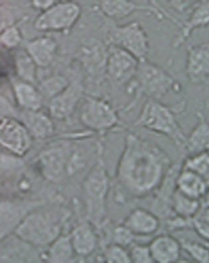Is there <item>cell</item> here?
Returning <instances> with one entry per match:
<instances>
[{
  "label": "cell",
  "mask_w": 209,
  "mask_h": 263,
  "mask_svg": "<svg viewBox=\"0 0 209 263\" xmlns=\"http://www.w3.org/2000/svg\"><path fill=\"white\" fill-rule=\"evenodd\" d=\"M172 165L167 153L156 143L128 133L116 172L122 197L128 200L154 193Z\"/></svg>",
  "instance_id": "1"
},
{
  "label": "cell",
  "mask_w": 209,
  "mask_h": 263,
  "mask_svg": "<svg viewBox=\"0 0 209 263\" xmlns=\"http://www.w3.org/2000/svg\"><path fill=\"white\" fill-rule=\"evenodd\" d=\"M177 86L175 79L160 66L147 59L140 60L135 77L125 87L128 95L133 96L125 110L130 111L142 98L159 100Z\"/></svg>",
  "instance_id": "2"
},
{
  "label": "cell",
  "mask_w": 209,
  "mask_h": 263,
  "mask_svg": "<svg viewBox=\"0 0 209 263\" xmlns=\"http://www.w3.org/2000/svg\"><path fill=\"white\" fill-rule=\"evenodd\" d=\"M184 107V103L178 108H174L159 100H147L133 126L166 136L181 152H184L187 136L176 118V114L182 111Z\"/></svg>",
  "instance_id": "3"
},
{
  "label": "cell",
  "mask_w": 209,
  "mask_h": 263,
  "mask_svg": "<svg viewBox=\"0 0 209 263\" xmlns=\"http://www.w3.org/2000/svg\"><path fill=\"white\" fill-rule=\"evenodd\" d=\"M107 42L111 46L130 53L138 61L147 59L149 51V37L138 21L112 27L108 33Z\"/></svg>",
  "instance_id": "4"
},
{
  "label": "cell",
  "mask_w": 209,
  "mask_h": 263,
  "mask_svg": "<svg viewBox=\"0 0 209 263\" xmlns=\"http://www.w3.org/2000/svg\"><path fill=\"white\" fill-rule=\"evenodd\" d=\"M109 190V177L100 162L91 169L84 182L88 217L94 223L100 222L104 217Z\"/></svg>",
  "instance_id": "5"
},
{
  "label": "cell",
  "mask_w": 209,
  "mask_h": 263,
  "mask_svg": "<svg viewBox=\"0 0 209 263\" xmlns=\"http://www.w3.org/2000/svg\"><path fill=\"white\" fill-rule=\"evenodd\" d=\"M81 15V8L77 2H55L36 18L34 27L39 31H66L76 24Z\"/></svg>",
  "instance_id": "6"
},
{
  "label": "cell",
  "mask_w": 209,
  "mask_h": 263,
  "mask_svg": "<svg viewBox=\"0 0 209 263\" xmlns=\"http://www.w3.org/2000/svg\"><path fill=\"white\" fill-rule=\"evenodd\" d=\"M80 120L84 126L96 132L114 128L120 119L113 107L106 100L86 96L80 110Z\"/></svg>",
  "instance_id": "7"
},
{
  "label": "cell",
  "mask_w": 209,
  "mask_h": 263,
  "mask_svg": "<svg viewBox=\"0 0 209 263\" xmlns=\"http://www.w3.org/2000/svg\"><path fill=\"white\" fill-rule=\"evenodd\" d=\"M64 219V215L49 213L35 214L22 225L21 234L35 243H48L59 236Z\"/></svg>",
  "instance_id": "8"
},
{
  "label": "cell",
  "mask_w": 209,
  "mask_h": 263,
  "mask_svg": "<svg viewBox=\"0 0 209 263\" xmlns=\"http://www.w3.org/2000/svg\"><path fill=\"white\" fill-rule=\"evenodd\" d=\"M138 63L139 61L130 53L111 46L105 64V72L115 85L126 87L135 77Z\"/></svg>",
  "instance_id": "9"
},
{
  "label": "cell",
  "mask_w": 209,
  "mask_h": 263,
  "mask_svg": "<svg viewBox=\"0 0 209 263\" xmlns=\"http://www.w3.org/2000/svg\"><path fill=\"white\" fill-rule=\"evenodd\" d=\"M185 74L194 85L207 84L209 75V46L204 42L187 48Z\"/></svg>",
  "instance_id": "10"
},
{
  "label": "cell",
  "mask_w": 209,
  "mask_h": 263,
  "mask_svg": "<svg viewBox=\"0 0 209 263\" xmlns=\"http://www.w3.org/2000/svg\"><path fill=\"white\" fill-rule=\"evenodd\" d=\"M83 96L84 88L81 82L77 81L70 82L62 93L51 99L49 106L51 115L58 119L69 118Z\"/></svg>",
  "instance_id": "11"
},
{
  "label": "cell",
  "mask_w": 209,
  "mask_h": 263,
  "mask_svg": "<svg viewBox=\"0 0 209 263\" xmlns=\"http://www.w3.org/2000/svg\"><path fill=\"white\" fill-rule=\"evenodd\" d=\"M208 1L194 2L188 15L179 27V33L173 41V48H177L182 46L191 36L195 29L206 27L208 25Z\"/></svg>",
  "instance_id": "12"
},
{
  "label": "cell",
  "mask_w": 209,
  "mask_h": 263,
  "mask_svg": "<svg viewBox=\"0 0 209 263\" xmlns=\"http://www.w3.org/2000/svg\"><path fill=\"white\" fill-rule=\"evenodd\" d=\"M123 224L135 236H148L156 233L161 220L151 211L138 208L128 214Z\"/></svg>",
  "instance_id": "13"
},
{
  "label": "cell",
  "mask_w": 209,
  "mask_h": 263,
  "mask_svg": "<svg viewBox=\"0 0 209 263\" xmlns=\"http://www.w3.org/2000/svg\"><path fill=\"white\" fill-rule=\"evenodd\" d=\"M154 262L172 263L179 261L182 253L180 241L169 234L157 236L149 244Z\"/></svg>",
  "instance_id": "14"
},
{
  "label": "cell",
  "mask_w": 209,
  "mask_h": 263,
  "mask_svg": "<svg viewBox=\"0 0 209 263\" xmlns=\"http://www.w3.org/2000/svg\"><path fill=\"white\" fill-rule=\"evenodd\" d=\"M176 187L189 198L201 201L208 196V181L192 171L180 168L176 179Z\"/></svg>",
  "instance_id": "15"
},
{
  "label": "cell",
  "mask_w": 209,
  "mask_h": 263,
  "mask_svg": "<svg viewBox=\"0 0 209 263\" xmlns=\"http://www.w3.org/2000/svg\"><path fill=\"white\" fill-rule=\"evenodd\" d=\"M149 5H143L135 2L115 0V1H103L100 3L102 11L108 17L123 18L138 11H149L161 20L158 9L149 2Z\"/></svg>",
  "instance_id": "16"
},
{
  "label": "cell",
  "mask_w": 209,
  "mask_h": 263,
  "mask_svg": "<svg viewBox=\"0 0 209 263\" xmlns=\"http://www.w3.org/2000/svg\"><path fill=\"white\" fill-rule=\"evenodd\" d=\"M28 54L35 64L48 67L53 62L57 52V44L52 37H40L28 44Z\"/></svg>",
  "instance_id": "17"
},
{
  "label": "cell",
  "mask_w": 209,
  "mask_h": 263,
  "mask_svg": "<svg viewBox=\"0 0 209 263\" xmlns=\"http://www.w3.org/2000/svg\"><path fill=\"white\" fill-rule=\"evenodd\" d=\"M198 123L187 138L185 150L188 156L208 151L209 127L207 120L201 112H197Z\"/></svg>",
  "instance_id": "18"
},
{
  "label": "cell",
  "mask_w": 209,
  "mask_h": 263,
  "mask_svg": "<svg viewBox=\"0 0 209 263\" xmlns=\"http://www.w3.org/2000/svg\"><path fill=\"white\" fill-rule=\"evenodd\" d=\"M70 239L75 254L83 257L90 255L94 251L97 243L94 232L88 224L77 227L72 231Z\"/></svg>",
  "instance_id": "19"
},
{
  "label": "cell",
  "mask_w": 209,
  "mask_h": 263,
  "mask_svg": "<svg viewBox=\"0 0 209 263\" xmlns=\"http://www.w3.org/2000/svg\"><path fill=\"white\" fill-rule=\"evenodd\" d=\"M201 201L189 198L176 187L171 199V209L174 214L187 220H192L200 208Z\"/></svg>",
  "instance_id": "20"
},
{
  "label": "cell",
  "mask_w": 209,
  "mask_h": 263,
  "mask_svg": "<svg viewBox=\"0 0 209 263\" xmlns=\"http://www.w3.org/2000/svg\"><path fill=\"white\" fill-rule=\"evenodd\" d=\"M16 97L22 106L30 111H37L42 105V95L29 84L20 83L15 88Z\"/></svg>",
  "instance_id": "21"
},
{
  "label": "cell",
  "mask_w": 209,
  "mask_h": 263,
  "mask_svg": "<svg viewBox=\"0 0 209 263\" xmlns=\"http://www.w3.org/2000/svg\"><path fill=\"white\" fill-rule=\"evenodd\" d=\"M181 168L192 171L205 180L209 179L208 151L190 155L184 159L181 164Z\"/></svg>",
  "instance_id": "22"
},
{
  "label": "cell",
  "mask_w": 209,
  "mask_h": 263,
  "mask_svg": "<svg viewBox=\"0 0 209 263\" xmlns=\"http://www.w3.org/2000/svg\"><path fill=\"white\" fill-rule=\"evenodd\" d=\"M28 115L27 123L33 134L37 138H44L53 133V124L45 115L31 111Z\"/></svg>",
  "instance_id": "23"
},
{
  "label": "cell",
  "mask_w": 209,
  "mask_h": 263,
  "mask_svg": "<svg viewBox=\"0 0 209 263\" xmlns=\"http://www.w3.org/2000/svg\"><path fill=\"white\" fill-rule=\"evenodd\" d=\"M208 196L201 200L200 208L193 218H192V227H193L201 238L208 241L209 219H208Z\"/></svg>",
  "instance_id": "24"
},
{
  "label": "cell",
  "mask_w": 209,
  "mask_h": 263,
  "mask_svg": "<svg viewBox=\"0 0 209 263\" xmlns=\"http://www.w3.org/2000/svg\"><path fill=\"white\" fill-rule=\"evenodd\" d=\"M75 254L70 237H62L55 241L51 251V258L53 262L71 261Z\"/></svg>",
  "instance_id": "25"
},
{
  "label": "cell",
  "mask_w": 209,
  "mask_h": 263,
  "mask_svg": "<svg viewBox=\"0 0 209 263\" xmlns=\"http://www.w3.org/2000/svg\"><path fill=\"white\" fill-rule=\"evenodd\" d=\"M6 128H0V140L8 146L15 149L23 147L26 142L24 131L18 126L7 125Z\"/></svg>",
  "instance_id": "26"
},
{
  "label": "cell",
  "mask_w": 209,
  "mask_h": 263,
  "mask_svg": "<svg viewBox=\"0 0 209 263\" xmlns=\"http://www.w3.org/2000/svg\"><path fill=\"white\" fill-rule=\"evenodd\" d=\"M180 243L182 250L185 251L192 259L199 262H209L208 246L197 241L184 239H180Z\"/></svg>",
  "instance_id": "27"
},
{
  "label": "cell",
  "mask_w": 209,
  "mask_h": 263,
  "mask_svg": "<svg viewBox=\"0 0 209 263\" xmlns=\"http://www.w3.org/2000/svg\"><path fill=\"white\" fill-rule=\"evenodd\" d=\"M69 83V80L65 77L62 75H55L46 80L41 84V95L51 100L62 93Z\"/></svg>",
  "instance_id": "28"
},
{
  "label": "cell",
  "mask_w": 209,
  "mask_h": 263,
  "mask_svg": "<svg viewBox=\"0 0 209 263\" xmlns=\"http://www.w3.org/2000/svg\"><path fill=\"white\" fill-rule=\"evenodd\" d=\"M130 262L152 263L151 252L149 245L133 242L127 249Z\"/></svg>",
  "instance_id": "29"
},
{
  "label": "cell",
  "mask_w": 209,
  "mask_h": 263,
  "mask_svg": "<svg viewBox=\"0 0 209 263\" xmlns=\"http://www.w3.org/2000/svg\"><path fill=\"white\" fill-rule=\"evenodd\" d=\"M105 259L109 262H130L127 249L114 244L107 249Z\"/></svg>",
  "instance_id": "30"
},
{
  "label": "cell",
  "mask_w": 209,
  "mask_h": 263,
  "mask_svg": "<svg viewBox=\"0 0 209 263\" xmlns=\"http://www.w3.org/2000/svg\"><path fill=\"white\" fill-rule=\"evenodd\" d=\"M18 65H20V74L21 76L27 79V81L30 82H34L36 79V68L34 61L30 57L29 54L28 55H21L20 57V62H18Z\"/></svg>",
  "instance_id": "31"
},
{
  "label": "cell",
  "mask_w": 209,
  "mask_h": 263,
  "mask_svg": "<svg viewBox=\"0 0 209 263\" xmlns=\"http://www.w3.org/2000/svg\"><path fill=\"white\" fill-rule=\"evenodd\" d=\"M134 235L123 224L120 225L115 230V244L126 249L134 242Z\"/></svg>",
  "instance_id": "32"
},
{
  "label": "cell",
  "mask_w": 209,
  "mask_h": 263,
  "mask_svg": "<svg viewBox=\"0 0 209 263\" xmlns=\"http://www.w3.org/2000/svg\"><path fill=\"white\" fill-rule=\"evenodd\" d=\"M0 40L6 46H15L21 41L20 32L15 28H9L2 34Z\"/></svg>",
  "instance_id": "33"
},
{
  "label": "cell",
  "mask_w": 209,
  "mask_h": 263,
  "mask_svg": "<svg viewBox=\"0 0 209 263\" xmlns=\"http://www.w3.org/2000/svg\"><path fill=\"white\" fill-rule=\"evenodd\" d=\"M55 3V2L53 1H36L33 2L36 8L42 9L43 11L50 8Z\"/></svg>",
  "instance_id": "34"
}]
</instances>
